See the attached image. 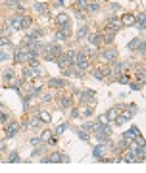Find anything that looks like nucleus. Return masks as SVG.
<instances>
[{"instance_id": "44", "label": "nucleus", "mask_w": 146, "mask_h": 173, "mask_svg": "<svg viewBox=\"0 0 146 173\" xmlns=\"http://www.w3.org/2000/svg\"><path fill=\"white\" fill-rule=\"evenodd\" d=\"M10 58V54H6V52H0V62H4V60H8Z\"/></svg>"}, {"instance_id": "12", "label": "nucleus", "mask_w": 146, "mask_h": 173, "mask_svg": "<svg viewBox=\"0 0 146 173\" xmlns=\"http://www.w3.org/2000/svg\"><path fill=\"white\" fill-rule=\"evenodd\" d=\"M56 21H58V25H67V23H69V16L62 12V14L56 16Z\"/></svg>"}, {"instance_id": "11", "label": "nucleus", "mask_w": 146, "mask_h": 173, "mask_svg": "<svg viewBox=\"0 0 146 173\" xmlns=\"http://www.w3.org/2000/svg\"><path fill=\"white\" fill-rule=\"evenodd\" d=\"M134 25L139 29H146V14H139L137 16V21H134Z\"/></svg>"}, {"instance_id": "46", "label": "nucleus", "mask_w": 146, "mask_h": 173, "mask_svg": "<svg viewBox=\"0 0 146 173\" xmlns=\"http://www.w3.org/2000/svg\"><path fill=\"white\" fill-rule=\"evenodd\" d=\"M0 121L6 123V121H8V115H6V113H0Z\"/></svg>"}, {"instance_id": "8", "label": "nucleus", "mask_w": 146, "mask_h": 173, "mask_svg": "<svg viewBox=\"0 0 146 173\" xmlns=\"http://www.w3.org/2000/svg\"><path fill=\"white\" fill-rule=\"evenodd\" d=\"M119 25H121V19H119V17H110V19L106 21V27L111 29V31H117Z\"/></svg>"}, {"instance_id": "43", "label": "nucleus", "mask_w": 146, "mask_h": 173, "mask_svg": "<svg viewBox=\"0 0 146 173\" xmlns=\"http://www.w3.org/2000/svg\"><path fill=\"white\" fill-rule=\"evenodd\" d=\"M98 8H100L98 4H88V12H96Z\"/></svg>"}, {"instance_id": "23", "label": "nucleus", "mask_w": 146, "mask_h": 173, "mask_svg": "<svg viewBox=\"0 0 146 173\" xmlns=\"http://www.w3.org/2000/svg\"><path fill=\"white\" fill-rule=\"evenodd\" d=\"M33 146H40V144H44V141H42V138L40 137H35V138H31V141H29Z\"/></svg>"}, {"instance_id": "37", "label": "nucleus", "mask_w": 146, "mask_h": 173, "mask_svg": "<svg viewBox=\"0 0 146 173\" xmlns=\"http://www.w3.org/2000/svg\"><path fill=\"white\" fill-rule=\"evenodd\" d=\"M83 113L87 115V118H91V115L94 113V108H85V110H83Z\"/></svg>"}, {"instance_id": "25", "label": "nucleus", "mask_w": 146, "mask_h": 173, "mask_svg": "<svg viewBox=\"0 0 146 173\" xmlns=\"http://www.w3.org/2000/svg\"><path fill=\"white\" fill-rule=\"evenodd\" d=\"M111 64H114V73H115V75L121 71L123 67H125V65H123V64H119V62H111Z\"/></svg>"}, {"instance_id": "42", "label": "nucleus", "mask_w": 146, "mask_h": 173, "mask_svg": "<svg viewBox=\"0 0 146 173\" xmlns=\"http://www.w3.org/2000/svg\"><path fill=\"white\" fill-rule=\"evenodd\" d=\"M137 50H140L142 54H146V42H140V44H139V48H137Z\"/></svg>"}, {"instance_id": "48", "label": "nucleus", "mask_w": 146, "mask_h": 173, "mask_svg": "<svg viewBox=\"0 0 146 173\" xmlns=\"http://www.w3.org/2000/svg\"><path fill=\"white\" fill-rule=\"evenodd\" d=\"M4 148V141H0V150H2Z\"/></svg>"}, {"instance_id": "47", "label": "nucleus", "mask_w": 146, "mask_h": 173, "mask_svg": "<svg viewBox=\"0 0 146 173\" xmlns=\"http://www.w3.org/2000/svg\"><path fill=\"white\" fill-rule=\"evenodd\" d=\"M56 4H60V6H62V4H64V0H56Z\"/></svg>"}, {"instance_id": "40", "label": "nucleus", "mask_w": 146, "mask_h": 173, "mask_svg": "<svg viewBox=\"0 0 146 173\" xmlns=\"http://www.w3.org/2000/svg\"><path fill=\"white\" fill-rule=\"evenodd\" d=\"M98 121H100V123H110V119H108V115H106V113H102V115H100V118H98Z\"/></svg>"}, {"instance_id": "28", "label": "nucleus", "mask_w": 146, "mask_h": 173, "mask_svg": "<svg viewBox=\"0 0 146 173\" xmlns=\"http://www.w3.org/2000/svg\"><path fill=\"white\" fill-rule=\"evenodd\" d=\"M81 131H85V133H91V131H92V123H83Z\"/></svg>"}, {"instance_id": "39", "label": "nucleus", "mask_w": 146, "mask_h": 173, "mask_svg": "<svg viewBox=\"0 0 146 173\" xmlns=\"http://www.w3.org/2000/svg\"><path fill=\"white\" fill-rule=\"evenodd\" d=\"M79 138H81L83 142H87V141H88V135H87L85 131H79Z\"/></svg>"}, {"instance_id": "9", "label": "nucleus", "mask_w": 146, "mask_h": 173, "mask_svg": "<svg viewBox=\"0 0 146 173\" xmlns=\"http://www.w3.org/2000/svg\"><path fill=\"white\" fill-rule=\"evenodd\" d=\"M100 42H102V35L100 33H91L88 35V44L91 46H98Z\"/></svg>"}, {"instance_id": "21", "label": "nucleus", "mask_w": 146, "mask_h": 173, "mask_svg": "<svg viewBox=\"0 0 146 173\" xmlns=\"http://www.w3.org/2000/svg\"><path fill=\"white\" fill-rule=\"evenodd\" d=\"M50 87H64V81L62 79H50Z\"/></svg>"}, {"instance_id": "13", "label": "nucleus", "mask_w": 146, "mask_h": 173, "mask_svg": "<svg viewBox=\"0 0 146 173\" xmlns=\"http://www.w3.org/2000/svg\"><path fill=\"white\" fill-rule=\"evenodd\" d=\"M114 35H115V31H111V29L104 31V33H102V41H104V42H111V41H114Z\"/></svg>"}, {"instance_id": "31", "label": "nucleus", "mask_w": 146, "mask_h": 173, "mask_svg": "<svg viewBox=\"0 0 146 173\" xmlns=\"http://www.w3.org/2000/svg\"><path fill=\"white\" fill-rule=\"evenodd\" d=\"M10 33H14V29H12V27H10V25H6V27L2 29V37H8V35H10Z\"/></svg>"}, {"instance_id": "15", "label": "nucleus", "mask_w": 146, "mask_h": 173, "mask_svg": "<svg viewBox=\"0 0 146 173\" xmlns=\"http://www.w3.org/2000/svg\"><path fill=\"white\" fill-rule=\"evenodd\" d=\"M92 96H94V90H91V89H87V90H83V92H81V100H83V102L91 100Z\"/></svg>"}, {"instance_id": "33", "label": "nucleus", "mask_w": 146, "mask_h": 173, "mask_svg": "<svg viewBox=\"0 0 146 173\" xmlns=\"http://www.w3.org/2000/svg\"><path fill=\"white\" fill-rule=\"evenodd\" d=\"M60 106L62 108H69V98H60Z\"/></svg>"}, {"instance_id": "17", "label": "nucleus", "mask_w": 146, "mask_h": 173, "mask_svg": "<svg viewBox=\"0 0 146 173\" xmlns=\"http://www.w3.org/2000/svg\"><path fill=\"white\" fill-rule=\"evenodd\" d=\"M139 135H140V131L137 129V127H131V129H129V131H127L125 135H123V137H127V138H129V141H133V138H131V137H139Z\"/></svg>"}, {"instance_id": "27", "label": "nucleus", "mask_w": 146, "mask_h": 173, "mask_svg": "<svg viewBox=\"0 0 146 173\" xmlns=\"http://www.w3.org/2000/svg\"><path fill=\"white\" fill-rule=\"evenodd\" d=\"M87 31H88V29H87V27L83 25V27H81L79 31H77V37H79V39H83V37H87Z\"/></svg>"}, {"instance_id": "7", "label": "nucleus", "mask_w": 146, "mask_h": 173, "mask_svg": "<svg viewBox=\"0 0 146 173\" xmlns=\"http://www.w3.org/2000/svg\"><path fill=\"white\" fill-rule=\"evenodd\" d=\"M92 154H94L96 160H104V154H106V146H104V142H100L98 146H94Z\"/></svg>"}, {"instance_id": "1", "label": "nucleus", "mask_w": 146, "mask_h": 173, "mask_svg": "<svg viewBox=\"0 0 146 173\" xmlns=\"http://www.w3.org/2000/svg\"><path fill=\"white\" fill-rule=\"evenodd\" d=\"M117 56H119V52H117L115 48H108V50H104V52H102V60L111 64V62H115V60H117Z\"/></svg>"}, {"instance_id": "35", "label": "nucleus", "mask_w": 146, "mask_h": 173, "mask_svg": "<svg viewBox=\"0 0 146 173\" xmlns=\"http://www.w3.org/2000/svg\"><path fill=\"white\" fill-rule=\"evenodd\" d=\"M77 6L83 8V10H88V2H87V0H79V2H77Z\"/></svg>"}, {"instance_id": "26", "label": "nucleus", "mask_w": 146, "mask_h": 173, "mask_svg": "<svg viewBox=\"0 0 146 173\" xmlns=\"http://www.w3.org/2000/svg\"><path fill=\"white\" fill-rule=\"evenodd\" d=\"M139 44H140V41H139V39H133V41L129 42V48H131V50H137V48H139Z\"/></svg>"}, {"instance_id": "29", "label": "nucleus", "mask_w": 146, "mask_h": 173, "mask_svg": "<svg viewBox=\"0 0 146 173\" xmlns=\"http://www.w3.org/2000/svg\"><path fill=\"white\" fill-rule=\"evenodd\" d=\"M94 79H98V81L104 79V71H102V69H96V71H94Z\"/></svg>"}, {"instance_id": "34", "label": "nucleus", "mask_w": 146, "mask_h": 173, "mask_svg": "<svg viewBox=\"0 0 146 173\" xmlns=\"http://www.w3.org/2000/svg\"><path fill=\"white\" fill-rule=\"evenodd\" d=\"M140 87H142V83H139V81H133V83H131L133 90H140Z\"/></svg>"}, {"instance_id": "41", "label": "nucleus", "mask_w": 146, "mask_h": 173, "mask_svg": "<svg viewBox=\"0 0 146 173\" xmlns=\"http://www.w3.org/2000/svg\"><path fill=\"white\" fill-rule=\"evenodd\" d=\"M64 131H65V123H62V125L58 127V129H56V135H62Z\"/></svg>"}, {"instance_id": "2", "label": "nucleus", "mask_w": 146, "mask_h": 173, "mask_svg": "<svg viewBox=\"0 0 146 173\" xmlns=\"http://www.w3.org/2000/svg\"><path fill=\"white\" fill-rule=\"evenodd\" d=\"M21 23H23V16H19V14L12 16V19H10V25H12L14 31H21Z\"/></svg>"}, {"instance_id": "36", "label": "nucleus", "mask_w": 146, "mask_h": 173, "mask_svg": "<svg viewBox=\"0 0 146 173\" xmlns=\"http://www.w3.org/2000/svg\"><path fill=\"white\" fill-rule=\"evenodd\" d=\"M119 83H123V85H127V83H131V77H129V75H121V79H119Z\"/></svg>"}, {"instance_id": "30", "label": "nucleus", "mask_w": 146, "mask_h": 173, "mask_svg": "<svg viewBox=\"0 0 146 173\" xmlns=\"http://www.w3.org/2000/svg\"><path fill=\"white\" fill-rule=\"evenodd\" d=\"M29 25H31V17L25 16V17H23V23H21V29H27Z\"/></svg>"}, {"instance_id": "32", "label": "nucleus", "mask_w": 146, "mask_h": 173, "mask_svg": "<svg viewBox=\"0 0 146 173\" xmlns=\"http://www.w3.org/2000/svg\"><path fill=\"white\" fill-rule=\"evenodd\" d=\"M8 160H10V161H14V164H17V161H19V156H17V152H12Z\"/></svg>"}, {"instance_id": "22", "label": "nucleus", "mask_w": 146, "mask_h": 173, "mask_svg": "<svg viewBox=\"0 0 146 173\" xmlns=\"http://www.w3.org/2000/svg\"><path fill=\"white\" fill-rule=\"evenodd\" d=\"M67 39V33H64V31H58V33H56V41H58V42H62V41H65Z\"/></svg>"}, {"instance_id": "14", "label": "nucleus", "mask_w": 146, "mask_h": 173, "mask_svg": "<svg viewBox=\"0 0 146 173\" xmlns=\"http://www.w3.org/2000/svg\"><path fill=\"white\" fill-rule=\"evenodd\" d=\"M48 48H50V52L58 58V56H62V46L60 44H48Z\"/></svg>"}, {"instance_id": "4", "label": "nucleus", "mask_w": 146, "mask_h": 173, "mask_svg": "<svg viewBox=\"0 0 146 173\" xmlns=\"http://www.w3.org/2000/svg\"><path fill=\"white\" fill-rule=\"evenodd\" d=\"M44 161H46V164H52V161H69V158H67V156H62L60 152H54L52 156L44 158Z\"/></svg>"}, {"instance_id": "18", "label": "nucleus", "mask_w": 146, "mask_h": 173, "mask_svg": "<svg viewBox=\"0 0 146 173\" xmlns=\"http://www.w3.org/2000/svg\"><path fill=\"white\" fill-rule=\"evenodd\" d=\"M52 137H54V133H52L50 129H44V131H42V135H40V138H42L44 142H48V141H50Z\"/></svg>"}, {"instance_id": "19", "label": "nucleus", "mask_w": 146, "mask_h": 173, "mask_svg": "<svg viewBox=\"0 0 146 173\" xmlns=\"http://www.w3.org/2000/svg\"><path fill=\"white\" fill-rule=\"evenodd\" d=\"M137 81H139V83H146V69H140V71H139Z\"/></svg>"}, {"instance_id": "24", "label": "nucleus", "mask_w": 146, "mask_h": 173, "mask_svg": "<svg viewBox=\"0 0 146 173\" xmlns=\"http://www.w3.org/2000/svg\"><path fill=\"white\" fill-rule=\"evenodd\" d=\"M39 125H40V118H35V119L29 121V127H31V129H37Z\"/></svg>"}, {"instance_id": "10", "label": "nucleus", "mask_w": 146, "mask_h": 173, "mask_svg": "<svg viewBox=\"0 0 146 173\" xmlns=\"http://www.w3.org/2000/svg\"><path fill=\"white\" fill-rule=\"evenodd\" d=\"M56 64H58V65H60L62 69H65L67 65H71V62H69V58H67V56H64V54H62V56H58V58H56Z\"/></svg>"}, {"instance_id": "16", "label": "nucleus", "mask_w": 146, "mask_h": 173, "mask_svg": "<svg viewBox=\"0 0 146 173\" xmlns=\"http://www.w3.org/2000/svg\"><path fill=\"white\" fill-rule=\"evenodd\" d=\"M39 118H40V121H44V123H50V121H52V115H50L48 112H44V110L39 112Z\"/></svg>"}, {"instance_id": "5", "label": "nucleus", "mask_w": 146, "mask_h": 173, "mask_svg": "<svg viewBox=\"0 0 146 173\" xmlns=\"http://www.w3.org/2000/svg\"><path fill=\"white\" fill-rule=\"evenodd\" d=\"M134 21H137V16H134V14H125V16H121V25H125V27L134 25Z\"/></svg>"}, {"instance_id": "3", "label": "nucleus", "mask_w": 146, "mask_h": 173, "mask_svg": "<svg viewBox=\"0 0 146 173\" xmlns=\"http://www.w3.org/2000/svg\"><path fill=\"white\" fill-rule=\"evenodd\" d=\"M17 131H19V123H16V121H8V125H6V137H8V138L14 137Z\"/></svg>"}, {"instance_id": "45", "label": "nucleus", "mask_w": 146, "mask_h": 173, "mask_svg": "<svg viewBox=\"0 0 146 173\" xmlns=\"http://www.w3.org/2000/svg\"><path fill=\"white\" fill-rule=\"evenodd\" d=\"M19 85H21V83H19V81H16V79L12 81V87H14V89H19Z\"/></svg>"}, {"instance_id": "6", "label": "nucleus", "mask_w": 146, "mask_h": 173, "mask_svg": "<svg viewBox=\"0 0 146 173\" xmlns=\"http://www.w3.org/2000/svg\"><path fill=\"white\" fill-rule=\"evenodd\" d=\"M123 108H125V106H121V104H119V106H115V108H110V110H108V113H106V115H108V119H110V121H115V119H117V115H119V112H121Z\"/></svg>"}, {"instance_id": "20", "label": "nucleus", "mask_w": 146, "mask_h": 173, "mask_svg": "<svg viewBox=\"0 0 146 173\" xmlns=\"http://www.w3.org/2000/svg\"><path fill=\"white\" fill-rule=\"evenodd\" d=\"M4 79H6V81H10V83H12V81L16 79V73H14V71H10V69H8V71H4Z\"/></svg>"}, {"instance_id": "38", "label": "nucleus", "mask_w": 146, "mask_h": 173, "mask_svg": "<svg viewBox=\"0 0 146 173\" xmlns=\"http://www.w3.org/2000/svg\"><path fill=\"white\" fill-rule=\"evenodd\" d=\"M35 10L37 12H46V4H35Z\"/></svg>"}]
</instances>
